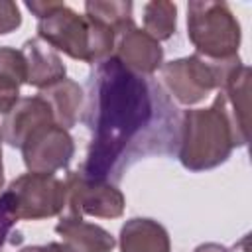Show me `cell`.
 I'll list each match as a JSON object with an SVG mask.
<instances>
[{
    "instance_id": "obj_1",
    "label": "cell",
    "mask_w": 252,
    "mask_h": 252,
    "mask_svg": "<svg viewBox=\"0 0 252 252\" xmlns=\"http://www.w3.org/2000/svg\"><path fill=\"white\" fill-rule=\"evenodd\" d=\"M83 122L91 130L85 175L120 179L130 161L169 154L177 142L175 108L163 89L126 69L114 55L96 63L87 83Z\"/></svg>"
},
{
    "instance_id": "obj_2",
    "label": "cell",
    "mask_w": 252,
    "mask_h": 252,
    "mask_svg": "<svg viewBox=\"0 0 252 252\" xmlns=\"http://www.w3.org/2000/svg\"><path fill=\"white\" fill-rule=\"evenodd\" d=\"M246 144L220 96L207 108H189L181 116L177 132V158L189 171L213 169L228 159L234 148Z\"/></svg>"
},
{
    "instance_id": "obj_3",
    "label": "cell",
    "mask_w": 252,
    "mask_h": 252,
    "mask_svg": "<svg viewBox=\"0 0 252 252\" xmlns=\"http://www.w3.org/2000/svg\"><path fill=\"white\" fill-rule=\"evenodd\" d=\"M37 18V37L55 51L85 63H100L114 51L116 33L104 24L77 14L63 2H26Z\"/></svg>"
},
{
    "instance_id": "obj_4",
    "label": "cell",
    "mask_w": 252,
    "mask_h": 252,
    "mask_svg": "<svg viewBox=\"0 0 252 252\" xmlns=\"http://www.w3.org/2000/svg\"><path fill=\"white\" fill-rule=\"evenodd\" d=\"M187 37L201 57L228 61L238 57L242 33L226 2L193 0L187 4Z\"/></svg>"
},
{
    "instance_id": "obj_5",
    "label": "cell",
    "mask_w": 252,
    "mask_h": 252,
    "mask_svg": "<svg viewBox=\"0 0 252 252\" xmlns=\"http://www.w3.org/2000/svg\"><path fill=\"white\" fill-rule=\"evenodd\" d=\"M240 65V57L228 61H211L199 53H193L163 63L161 81L167 93L179 104L191 106L207 98L213 91H220Z\"/></svg>"
},
{
    "instance_id": "obj_6",
    "label": "cell",
    "mask_w": 252,
    "mask_h": 252,
    "mask_svg": "<svg viewBox=\"0 0 252 252\" xmlns=\"http://www.w3.org/2000/svg\"><path fill=\"white\" fill-rule=\"evenodd\" d=\"M65 203V181L55 173L28 171L12 179L0 195V209L14 220H39L61 215Z\"/></svg>"
},
{
    "instance_id": "obj_7",
    "label": "cell",
    "mask_w": 252,
    "mask_h": 252,
    "mask_svg": "<svg viewBox=\"0 0 252 252\" xmlns=\"http://www.w3.org/2000/svg\"><path fill=\"white\" fill-rule=\"evenodd\" d=\"M65 211L75 217L118 219L124 213V195L108 179H96L83 171H69L65 179Z\"/></svg>"
},
{
    "instance_id": "obj_8",
    "label": "cell",
    "mask_w": 252,
    "mask_h": 252,
    "mask_svg": "<svg viewBox=\"0 0 252 252\" xmlns=\"http://www.w3.org/2000/svg\"><path fill=\"white\" fill-rule=\"evenodd\" d=\"M22 158L28 171L55 173L69 165L75 154V142L69 130L53 124H43L33 130L22 144Z\"/></svg>"
},
{
    "instance_id": "obj_9",
    "label": "cell",
    "mask_w": 252,
    "mask_h": 252,
    "mask_svg": "<svg viewBox=\"0 0 252 252\" xmlns=\"http://www.w3.org/2000/svg\"><path fill=\"white\" fill-rule=\"evenodd\" d=\"M114 57L132 73L152 77L163 63V49L158 39L132 26L116 37Z\"/></svg>"
},
{
    "instance_id": "obj_10",
    "label": "cell",
    "mask_w": 252,
    "mask_h": 252,
    "mask_svg": "<svg viewBox=\"0 0 252 252\" xmlns=\"http://www.w3.org/2000/svg\"><path fill=\"white\" fill-rule=\"evenodd\" d=\"M53 122V112L39 94L20 98L0 124L2 140L12 148H22V144L33 130Z\"/></svg>"
},
{
    "instance_id": "obj_11",
    "label": "cell",
    "mask_w": 252,
    "mask_h": 252,
    "mask_svg": "<svg viewBox=\"0 0 252 252\" xmlns=\"http://www.w3.org/2000/svg\"><path fill=\"white\" fill-rule=\"evenodd\" d=\"M20 51L24 53V59H26V71H28L26 83L28 85L43 91L59 83L61 79H65L67 75L65 63L61 61L59 53L43 39L32 37L22 45Z\"/></svg>"
},
{
    "instance_id": "obj_12",
    "label": "cell",
    "mask_w": 252,
    "mask_h": 252,
    "mask_svg": "<svg viewBox=\"0 0 252 252\" xmlns=\"http://www.w3.org/2000/svg\"><path fill=\"white\" fill-rule=\"evenodd\" d=\"M55 232L73 252H110L116 244L114 236L106 228L94 222H87L83 217H75L69 213L59 217Z\"/></svg>"
},
{
    "instance_id": "obj_13",
    "label": "cell",
    "mask_w": 252,
    "mask_h": 252,
    "mask_svg": "<svg viewBox=\"0 0 252 252\" xmlns=\"http://www.w3.org/2000/svg\"><path fill=\"white\" fill-rule=\"evenodd\" d=\"M120 252H171L169 234L154 219L134 217L120 228Z\"/></svg>"
},
{
    "instance_id": "obj_14",
    "label": "cell",
    "mask_w": 252,
    "mask_h": 252,
    "mask_svg": "<svg viewBox=\"0 0 252 252\" xmlns=\"http://www.w3.org/2000/svg\"><path fill=\"white\" fill-rule=\"evenodd\" d=\"M39 96L49 104L57 126L69 130L79 122L85 104V91L77 81L65 77L59 83L43 89Z\"/></svg>"
},
{
    "instance_id": "obj_15",
    "label": "cell",
    "mask_w": 252,
    "mask_h": 252,
    "mask_svg": "<svg viewBox=\"0 0 252 252\" xmlns=\"http://www.w3.org/2000/svg\"><path fill=\"white\" fill-rule=\"evenodd\" d=\"M85 16L104 24L110 28L116 37L126 32L128 28L136 26L132 18V2H120V0H110V2H100V0H89L85 2Z\"/></svg>"
},
{
    "instance_id": "obj_16",
    "label": "cell",
    "mask_w": 252,
    "mask_h": 252,
    "mask_svg": "<svg viewBox=\"0 0 252 252\" xmlns=\"http://www.w3.org/2000/svg\"><path fill=\"white\" fill-rule=\"evenodd\" d=\"M177 6L167 0H154L144 6V32L154 39L163 41L175 33Z\"/></svg>"
},
{
    "instance_id": "obj_17",
    "label": "cell",
    "mask_w": 252,
    "mask_h": 252,
    "mask_svg": "<svg viewBox=\"0 0 252 252\" xmlns=\"http://www.w3.org/2000/svg\"><path fill=\"white\" fill-rule=\"evenodd\" d=\"M28 79L26 59L20 49L14 47H0V85L20 89Z\"/></svg>"
},
{
    "instance_id": "obj_18",
    "label": "cell",
    "mask_w": 252,
    "mask_h": 252,
    "mask_svg": "<svg viewBox=\"0 0 252 252\" xmlns=\"http://www.w3.org/2000/svg\"><path fill=\"white\" fill-rule=\"evenodd\" d=\"M22 26V14L16 2L0 0V35L10 33Z\"/></svg>"
},
{
    "instance_id": "obj_19",
    "label": "cell",
    "mask_w": 252,
    "mask_h": 252,
    "mask_svg": "<svg viewBox=\"0 0 252 252\" xmlns=\"http://www.w3.org/2000/svg\"><path fill=\"white\" fill-rule=\"evenodd\" d=\"M20 100V89H12L6 85H0V114H8L16 102Z\"/></svg>"
},
{
    "instance_id": "obj_20",
    "label": "cell",
    "mask_w": 252,
    "mask_h": 252,
    "mask_svg": "<svg viewBox=\"0 0 252 252\" xmlns=\"http://www.w3.org/2000/svg\"><path fill=\"white\" fill-rule=\"evenodd\" d=\"M20 252H73L69 246H65L63 242H49L43 246H26Z\"/></svg>"
},
{
    "instance_id": "obj_21",
    "label": "cell",
    "mask_w": 252,
    "mask_h": 252,
    "mask_svg": "<svg viewBox=\"0 0 252 252\" xmlns=\"http://www.w3.org/2000/svg\"><path fill=\"white\" fill-rule=\"evenodd\" d=\"M12 224H14V219L8 217V215L0 209V252H2V244H4V240H6V236H8L10 228H12Z\"/></svg>"
},
{
    "instance_id": "obj_22",
    "label": "cell",
    "mask_w": 252,
    "mask_h": 252,
    "mask_svg": "<svg viewBox=\"0 0 252 252\" xmlns=\"http://www.w3.org/2000/svg\"><path fill=\"white\" fill-rule=\"evenodd\" d=\"M193 252H228V248H224L219 242H205V244H199Z\"/></svg>"
},
{
    "instance_id": "obj_23",
    "label": "cell",
    "mask_w": 252,
    "mask_h": 252,
    "mask_svg": "<svg viewBox=\"0 0 252 252\" xmlns=\"http://www.w3.org/2000/svg\"><path fill=\"white\" fill-rule=\"evenodd\" d=\"M4 185V165H2V132H0V189Z\"/></svg>"
}]
</instances>
